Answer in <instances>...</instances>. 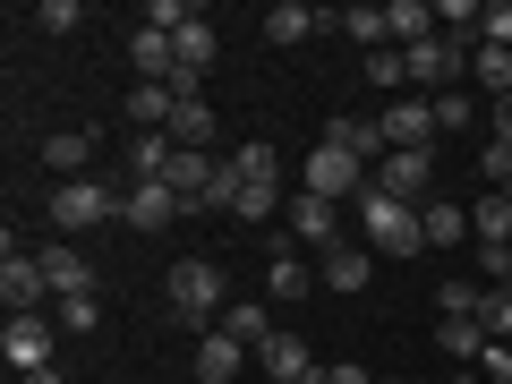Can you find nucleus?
<instances>
[{
	"label": "nucleus",
	"mask_w": 512,
	"mask_h": 384,
	"mask_svg": "<svg viewBox=\"0 0 512 384\" xmlns=\"http://www.w3.org/2000/svg\"><path fill=\"white\" fill-rule=\"evenodd\" d=\"M359 248H376V256H419V248H427L419 205L376 197V180H367V197H359Z\"/></svg>",
	"instance_id": "f257e3e1"
},
{
	"label": "nucleus",
	"mask_w": 512,
	"mask_h": 384,
	"mask_svg": "<svg viewBox=\"0 0 512 384\" xmlns=\"http://www.w3.org/2000/svg\"><path fill=\"white\" fill-rule=\"evenodd\" d=\"M163 299H171L180 325H205V333H214V308H222L231 291H222V265H214V256H180L171 282H163Z\"/></svg>",
	"instance_id": "f03ea898"
},
{
	"label": "nucleus",
	"mask_w": 512,
	"mask_h": 384,
	"mask_svg": "<svg viewBox=\"0 0 512 384\" xmlns=\"http://www.w3.org/2000/svg\"><path fill=\"white\" fill-rule=\"evenodd\" d=\"M94 222H120V188L111 180H60L52 188V231H94Z\"/></svg>",
	"instance_id": "7ed1b4c3"
},
{
	"label": "nucleus",
	"mask_w": 512,
	"mask_h": 384,
	"mask_svg": "<svg viewBox=\"0 0 512 384\" xmlns=\"http://www.w3.org/2000/svg\"><path fill=\"white\" fill-rule=\"evenodd\" d=\"M299 188H308V197H325V205L367 197V180H359V154H342V146H325V137H316V154L299 163Z\"/></svg>",
	"instance_id": "20e7f679"
},
{
	"label": "nucleus",
	"mask_w": 512,
	"mask_h": 384,
	"mask_svg": "<svg viewBox=\"0 0 512 384\" xmlns=\"http://www.w3.org/2000/svg\"><path fill=\"white\" fill-rule=\"evenodd\" d=\"M402 69H410V86H453L461 69H470V35H427L419 52H402Z\"/></svg>",
	"instance_id": "39448f33"
},
{
	"label": "nucleus",
	"mask_w": 512,
	"mask_h": 384,
	"mask_svg": "<svg viewBox=\"0 0 512 384\" xmlns=\"http://www.w3.org/2000/svg\"><path fill=\"white\" fill-rule=\"evenodd\" d=\"M180 214H188V205L171 197V180H128L120 188V222H128V231H171Z\"/></svg>",
	"instance_id": "423d86ee"
},
{
	"label": "nucleus",
	"mask_w": 512,
	"mask_h": 384,
	"mask_svg": "<svg viewBox=\"0 0 512 384\" xmlns=\"http://www.w3.org/2000/svg\"><path fill=\"white\" fill-rule=\"evenodd\" d=\"M0 299H9V316H35L43 299H52L43 256H18V239H9V256H0Z\"/></svg>",
	"instance_id": "0eeeda50"
},
{
	"label": "nucleus",
	"mask_w": 512,
	"mask_h": 384,
	"mask_svg": "<svg viewBox=\"0 0 512 384\" xmlns=\"http://www.w3.org/2000/svg\"><path fill=\"white\" fill-rule=\"evenodd\" d=\"M0 359L18 367V376L52 367V325H43V308H35V316H9V325H0Z\"/></svg>",
	"instance_id": "6e6552de"
},
{
	"label": "nucleus",
	"mask_w": 512,
	"mask_h": 384,
	"mask_svg": "<svg viewBox=\"0 0 512 384\" xmlns=\"http://www.w3.org/2000/svg\"><path fill=\"white\" fill-rule=\"evenodd\" d=\"M128 69L146 77V86H171V77H180V43H171L163 26H128Z\"/></svg>",
	"instance_id": "1a4fd4ad"
},
{
	"label": "nucleus",
	"mask_w": 512,
	"mask_h": 384,
	"mask_svg": "<svg viewBox=\"0 0 512 384\" xmlns=\"http://www.w3.org/2000/svg\"><path fill=\"white\" fill-rule=\"evenodd\" d=\"M427 137H436V103H419V94H402V103H384V146L393 154H427Z\"/></svg>",
	"instance_id": "9d476101"
},
{
	"label": "nucleus",
	"mask_w": 512,
	"mask_h": 384,
	"mask_svg": "<svg viewBox=\"0 0 512 384\" xmlns=\"http://www.w3.org/2000/svg\"><path fill=\"white\" fill-rule=\"evenodd\" d=\"M325 146H342V154H359V163H384V120H367V111H342V120H325Z\"/></svg>",
	"instance_id": "9b49d317"
},
{
	"label": "nucleus",
	"mask_w": 512,
	"mask_h": 384,
	"mask_svg": "<svg viewBox=\"0 0 512 384\" xmlns=\"http://www.w3.org/2000/svg\"><path fill=\"white\" fill-rule=\"evenodd\" d=\"M376 197H402V205H427V154H384L376 163Z\"/></svg>",
	"instance_id": "f8f14e48"
},
{
	"label": "nucleus",
	"mask_w": 512,
	"mask_h": 384,
	"mask_svg": "<svg viewBox=\"0 0 512 384\" xmlns=\"http://www.w3.org/2000/svg\"><path fill=\"white\" fill-rule=\"evenodd\" d=\"M35 256H43V274H52V299H94V265L69 239H52V248H35Z\"/></svg>",
	"instance_id": "ddd939ff"
},
{
	"label": "nucleus",
	"mask_w": 512,
	"mask_h": 384,
	"mask_svg": "<svg viewBox=\"0 0 512 384\" xmlns=\"http://www.w3.org/2000/svg\"><path fill=\"white\" fill-rule=\"evenodd\" d=\"M171 163H180V146H171L163 128H137V137H128V154H120V180H163Z\"/></svg>",
	"instance_id": "4468645a"
},
{
	"label": "nucleus",
	"mask_w": 512,
	"mask_h": 384,
	"mask_svg": "<svg viewBox=\"0 0 512 384\" xmlns=\"http://www.w3.org/2000/svg\"><path fill=\"white\" fill-rule=\"evenodd\" d=\"M367 274H376V248H350V239H342V248H325V265H316V282H325V291H367Z\"/></svg>",
	"instance_id": "2eb2a0df"
},
{
	"label": "nucleus",
	"mask_w": 512,
	"mask_h": 384,
	"mask_svg": "<svg viewBox=\"0 0 512 384\" xmlns=\"http://www.w3.org/2000/svg\"><path fill=\"white\" fill-rule=\"evenodd\" d=\"M256 367H265L274 384H308V376H316V350L299 342V333H274V342L256 350Z\"/></svg>",
	"instance_id": "dca6fc26"
},
{
	"label": "nucleus",
	"mask_w": 512,
	"mask_h": 384,
	"mask_svg": "<svg viewBox=\"0 0 512 384\" xmlns=\"http://www.w3.org/2000/svg\"><path fill=\"white\" fill-rule=\"evenodd\" d=\"M384 35H393V52H419L427 35H444V26H436L427 0H393V9H384Z\"/></svg>",
	"instance_id": "f3484780"
},
{
	"label": "nucleus",
	"mask_w": 512,
	"mask_h": 384,
	"mask_svg": "<svg viewBox=\"0 0 512 384\" xmlns=\"http://www.w3.org/2000/svg\"><path fill=\"white\" fill-rule=\"evenodd\" d=\"M239 367H248V350H239L231 342V333H205V342H197V384H239Z\"/></svg>",
	"instance_id": "a211bd4d"
},
{
	"label": "nucleus",
	"mask_w": 512,
	"mask_h": 384,
	"mask_svg": "<svg viewBox=\"0 0 512 384\" xmlns=\"http://www.w3.org/2000/svg\"><path fill=\"white\" fill-rule=\"evenodd\" d=\"M43 163H52L60 171V180H94V137H86V128H52V137H43Z\"/></svg>",
	"instance_id": "6ab92c4d"
},
{
	"label": "nucleus",
	"mask_w": 512,
	"mask_h": 384,
	"mask_svg": "<svg viewBox=\"0 0 512 384\" xmlns=\"http://www.w3.org/2000/svg\"><path fill=\"white\" fill-rule=\"evenodd\" d=\"M180 154H205V137H214V103L205 94H180V111H171V128H163Z\"/></svg>",
	"instance_id": "aec40b11"
},
{
	"label": "nucleus",
	"mask_w": 512,
	"mask_h": 384,
	"mask_svg": "<svg viewBox=\"0 0 512 384\" xmlns=\"http://www.w3.org/2000/svg\"><path fill=\"white\" fill-rule=\"evenodd\" d=\"M291 239H308V248H342V231H333V205L299 188V197H291Z\"/></svg>",
	"instance_id": "412c9836"
},
{
	"label": "nucleus",
	"mask_w": 512,
	"mask_h": 384,
	"mask_svg": "<svg viewBox=\"0 0 512 384\" xmlns=\"http://www.w3.org/2000/svg\"><path fill=\"white\" fill-rule=\"evenodd\" d=\"M222 333H231V342L256 359V350L274 342V316H265V299H239V308H222Z\"/></svg>",
	"instance_id": "4be33fe9"
},
{
	"label": "nucleus",
	"mask_w": 512,
	"mask_h": 384,
	"mask_svg": "<svg viewBox=\"0 0 512 384\" xmlns=\"http://www.w3.org/2000/svg\"><path fill=\"white\" fill-rule=\"evenodd\" d=\"M316 26H325V18H316L308 0H282V9H265V43H282V52H291V43H308Z\"/></svg>",
	"instance_id": "5701e85b"
},
{
	"label": "nucleus",
	"mask_w": 512,
	"mask_h": 384,
	"mask_svg": "<svg viewBox=\"0 0 512 384\" xmlns=\"http://www.w3.org/2000/svg\"><path fill=\"white\" fill-rule=\"evenodd\" d=\"M231 171H239V180H248V188H282V154L265 146V137H248V146L231 154Z\"/></svg>",
	"instance_id": "b1692460"
},
{
	"label": "nucleus",
	"mask_w": 512,
	"mask_h": 384,
	"mask_svg": "<svg viewBox=\"0 0 512 384\" xmlns=\"http://www.w3.org/2000/svg\"><path fill=\"white\" fill-rule=\"evenodd\" d=\"M419 231H427V248H453V239H470V214L444 205V197H427V205H419Z\"/></svg>",
	"instance_id": "393cba45"
},
{
	"label": "nucleus",
	"mask_w": 512,
	"mask_h": 384,
	"mask_svg": "<svg viewBox=\"0 0 512 384\" xmlns=\"http://www.w3.org/2000/svg\"><path fill=\"white\" fill-rule=\"evenodd\" d=\"M470 239H478V256H487V248H512V205L495 197V188H487V205L470 214Z\"/></svg>",
	"instance_id": "a878e982"
},
{
	"label": "nucleus",
	"mask_w": 512,
	"mask_h": 384,
	"mask_svg": "<svg viewBox=\"0 0 512 384\" xmlns=\"http://www.w3.org/2000/svg\"><path fill=\"white\" fill-rule=\"evenodd\" d=\"M171 43H180V69H188V77H205V69H214V52H222V35H214L205 18H197V26H180Z\"/></svg>",
	"instance_id": "bb28decb"
},
{
	"label": "nucleus",
	"mask_w": 512,
	"mask_h": 384,
	"mask_svg": "<svg viewBox=\"0 0 512 384\" xmlns=\"http://www.w3.org/2000/svg\"><path fill=\"white\" fill-rule=\"evenodd\" d=\"M436 342L453 350V359H487V325H478V316H444Z\"/></svg>",
	"instance_id": "cd10ccee"
},
{
	"label": "nucleus",
	"mask_w": 512,
	"mask_h": 384,
	"mask_svg": "<svg viewBox=\"0 0 512 384\" xmlns=\"http://www.w3.org/2000/svg\"><path fill=\"white\" fill-rule=\"evenodd\" d=\"M171 111H180L171 86H137V94H128V120H137V128H171Z\"/></svg>",
	"instance_id": "c85d7f7f"
},
{
	"label": "nucleus",
	"mask_w": 512,
	"mask_h": 384,
	"mask_svg": "<svg viewBox=\"0 0 512 384\" xmlns=\"http://www.w3.org/2000/svg\"><path fill=\"white\" fill-rule=\"evenodd\" d=\"M265 291H274V299H308V291H316V274L299 265V256H274V265H265Z\"/></svg>",
	"instance_id": "c756f323"
},
{
	"label": "nucleus",
	"mask_w": 512,
	"mask_h": 384,
	"mask_svg": "<svg viewBox=\"0 0 512 384\" xmlns=\"http://www.w3.org/2000/svg\"><path fill=\"white\" fill-rule=\"evenodd\" d=\"M333 26H342V35L359 43V52H384V43H393V35H384V9H342Z\"/></svg>",
	"instance_id": "7c9ffc66"
},
{
	"label": "nucleus",
	"mask_w": 512,
	"mask_h": 384,
	"mask_svg": "<svg viewBox=\"0 0 512 384\" xmlns=\"http://www.w3.org/2000/svg\"><path fill=\"white\" fill-rule=\"evenodd\" d=\"M470 69H478V86H487V94H512V52H504V43H478Z\"/></svg>",
	"instance_id": "2f4dec72"
},
{
	"label": "nucleus",
	"mask_w": 512,
	"mask_h": 384,
	"mask_svg": "<svg viewBox=\"0 0 512 384\" xmlns=\"http://www.w3.org/2000/svg\"><path fill=\"white\" fill-rule=\"evenodd\" d=\"M274 205H282V188H248V180H239V197H231V222H274Z\"/></svg>",
	"instance_id": "473e14b6"
},
{
	"label": "nucleus",
	"mask_w": 512,
	"mask_h": 384,
	"mask_svg": "<svg viewBox=\"0 0 512 384\" xmlns=\"http://www.w3.org/2000/svg\"><path fill=\"white\" fill-rule=\"evenodd\" d=\"M197 18H205L197 0H154V9H146L137 26H163V35H180V26H197Z\"/></svg>",
	"instance_id": "72a5a7b5"
},
{
	"label": "nucleus",
	"mask_w": 512,
	"mask_h": 384,
	"mask_svg": "<svg viewBox=\"0 0 512 384\" xmlns=\"http://www.w3.org/2000/svg\"><path fill=\"white\" fill-rule=\"evenodd\" d=\"M478 325H487V342H512V291H487V299H478Z\"/></svg>",
	"instance_id": "f704fd0d"
},
{
	"label": "nucleus",
	"mask_w": 512,
	"mask_h": 384,
	"mask_svg": "<svg viewBox=\"0 0 512 384\" xmlns=\"http://www.w3.org/2000/svg\"><path fill=\"white\" fill-rule=\"evenodd\" d=\"M367 86H410V69H402V52H393V43H384V52H367Z\"/></svg>",
	"instance_id": "c9c22d12"
},
{
	"label": "nucleus",
	"mask_w": 512,
	"mask_h": 384,
	"mask_svg": "<svg viewBox=\"0 0 512 384\" xmlns=\"http://www.w3.org/2000/svg\"><path fill=\"white\" fill-rule=\"evenodd\" d=\"M478 43H504L512 52V0H487V9H478Z\"/></svg>",
	"instance_id": "e433bc0d"
},
{
	"label": "nucleus",
	"mask_w": 512,
	"mask_h": 384,
	"mask_svg": "<svg viewBox=\"0 0 512 384\" xmlns=\"http://www.w3.org/2000/svg\"><path fill=\"white\" fill-rule=\"evenodd\" d=\"M478 299H487L478 282H444V291H436V308H444V316H478Z\"/></svg>",
	"instance_id": "4c0bfd02"
},
{
	"label": "nucleus",
	"mask_w": 512,
	"mask_h": 384,
	"mask_svg": "<svg viewBox=\"0 0 512 384\" xmlns=\"http://www.w3.org/2000/svg\"><path fill=\"white\" fill-rule=\"evenodd\" d=\"M35 26H43V35H77V0H43Z\"/></svg>",
	"instance_id": "58836bf2"
},
{
	"label": "nucleus",
	"mask_w": 512,
	"mask_h": 384,
	"mask_svg": "<svg viewBox=\"0 0 512 384\" xmlns=\"http://www.w3.org/2000/svg\"><path fill=\"white\" fill-rule=\"evenodd\" d=\"M60 325H69V333H94V325H103V299H60Z\"/></svg>",
	"instance_id": "ea45409f"
},
{
	"label": "nucleus",
	"mask_w": 512,
	"mask_h": 384,
	"mask_svg": "<svg viewBox=\"0 0 512 384\" xmlns=\"http://www.w3.org/2000/svg\"><path fill=\"white\" fill-rule=\"evenodd\" d=\"M470 120H478L470 94H436V128H470Z\"/></svg>",
	"instance_id": "a19ab883"
},
{
	"label": "nucleus",
	"mask_w": 512,
	"mask_h": 384,
	"mask_svg": "<svg viewBox=\"0 0 512 384\" xmlns=\"http://www.w3.org/2000/svg\"><path fill=\"white\" fill-rule=\"evenodd\" d=\"M478 171H487V180L504 188V180H512V146H495V137H487V154H478Z\"/></svg>",
	"instance_id": "79ce46f5"
},
{
	"label": "nucleus",
	"mask_w": 512,
	"mask_h": 384,
	"mask_svg": "<svg viewBox=\"0 0 512 384\" xmlns=\"http://www.w3.org/2000/svg\"><path fill=\"white\" fill-rule=\"evenodd\" d=\"M478 367H487V384H512V342H487V359H478Z\"/></svg>",
	"instance_id": "37998d69"
},
{
	"label": "nucleus",
	"mask_w": 512,
	"mask_h": 384,
	"mask_svg": "<svg viewBox=\"0 0 512 384\" xmlns=\"http://www.w3.org/2000/svg\"><path fill=\"white\" fill-rule=\"evenodd\" d=\"M325 384H376V376H367L359 359H342V367H325Z\"/></svg>",
	"instance_id": "c03bdc74"
},
{
	"label": "nucleus",
	"mask_w": 512,
	"mask_h": 384,
	"mask_svg": "<svg viewBox=\"0 0 512 384\" xmlns=\"http://www.w3.org/2000/svg\"><path fill=\"white\" fill-rule=\"evenodd\" d=\"M495 146H512V94H495Z\"/></svg>",
	"instance_id": "a18cd8bd"
},
{
	"label": "nucleus",
	"mask_w": 512,
	"mask_h": 384,
	"mask_svg": "<svg viewBox=\"0 0 512 384\" xmlns=\"http://www.w3.org/2000/svg\"><path fill=\"white\" fill-rule=\"evenodd\" d=\"M26 384H60V367H35V376H26Z\"/></svg>",
	"instance_id": "49530a36"
},
{
	"label": "nucleus",
	"mask_w": 512,
	"mask_h": 384,
	"mask_svg": "<svg viewBox=\"0 0 512 384\" xmlns=\"http://www.w3.org/2000/svg\"><path fill=\"white\" fill-rule=\"evenodd\" d=\"M495 197H504V205H512V180H504V188H495Z\"/></svg>",
	"instance_id": "de8ad7c7"
},
{
	"label": "nucleus",
	"mask_w": 512,
	"mask_h": 384,
	"mask_svg": "<svg viewBox=\"0 0 512 384\" xmlns=\"http://www.w3.org/2000/svg\"><path fill=\"white\" fill-rule=\"evenodd\" d=\"M453 384H487V376H453Z\"/></svg>",
	"instance_id": "09e8293b"
},
{
	"label": "nucleus",
	"mask_w": 512,
	"mask_h": 384,
	"mask_svg": "<svg viewBox=\"0 0 512 384\" xmlns=\"http://www.w3.org/2000/svg\"><path fill=\"white\" fill-rule=\"evenodd\" d=\"M376 384H402V376H376Z\"/></svg>",
	"instance_id": "8fccbe9b"
}]
</instances>
